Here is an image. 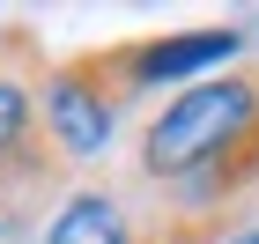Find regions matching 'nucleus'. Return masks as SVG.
Instances as JSON below:
<instances>
[{
	"label": "nucleus",
	"mask_w": 259,
	"mask_h": 244,
	"mask_svg": "<svg viewBox=\"0 0 259 244\" xmlns=\"http://www.w3.org/2000/svg\"><path fill=\"white\" fill-rule=\"evenodd\" d=\"M45 244H163V222L134 185H74L52 207Z\"/></svg>",
	"instance_id": "3"
},
{
	"label": "nucleus",
	"mask_w": 259,
	"mask_h": 244,
	"mask_svg": "<svg viewBox=\"0 0 259 244\" xmlns=\"http://www.w3.org/2000/svg\"><path fill=\"white\" fill-rule=\"evenodd\" d=\"M126 104H134L126 44H97V52H74V60H52V67H45L37 133H45V148H52L67 170H89V163L111 148Z\"/></svg>",
	"instance_id": "2"
},
{
	"label": "nucleus",
	"mask_w": 259,
	"mask_h": 244,
	"mask_svg": "<svg viewBox=\"0 0 259 244\" xmlns=\"http://www.w3.org/2000/svg\"><path fill=\"white\" fill-rule=\"evenodd\" d=\"M244 52V30L237 22H215V30H185V37H148V44H126V81H134V96L148 89H193L200 67H222Z\"/></svg>",
	"instance_id": "4"
},
{
	"label": "nucleus",
	"mask_w": 259,
	"mask_h": 244,
	"mask_svg": "<svg viewBox=\"0 0 259 244\" xmlns=\"http://www.w3.org/2000/svg\"><path fill=\"white\" fill-rule=\"evenodd\" d=\"M0 244H8V222H0Z\"/></svg>",
	"instance_id": "6"
},
{
	"label": "nucleus",
	"mask_w": 259,
	"mask_h": 244,
	"mask_svg": "<svg viewBox=\"0 0 259 244\" xmlns=\"http://www.w3.org/2000/svg\"><path fill=\"white\" fill-rule=\"evenodd\" d=\"M0 30H8V22H0Z\"/></svg>",
	"instance_id": "7"
},
{
	"label": "nucleus",
	"mask_w": 259,
	"mask_h": 244,
	"mask_svg": "<svg viewBox=\"0 0 259 244\" xmlns=\"http://www.w3.org/2000/svg\"><path fill=\"white\" fill-rule=\"evenodd\" d=\"M222 244H259V229H237V237H222Z\"/></svg>",
	"instance_id": "5"
},
{
	"label": "nucleus",
	"mask_w": 259,
	"mask_h": 244,
	"mask_svg": "<svg viewBox=\"0 0 259 244\" xmlns=\"http://www.w3.org/2000/svg\"><path fill=\"white\" fill-rule=\"evenodd\" d=\"M259 133V60H237L222 74L193 81L141 126L134 141V192L163 200L170 185H185L193 170H207L215 156L244 148Z\"/></svg>",
	"instance_id": "1"
}]
</instances>
